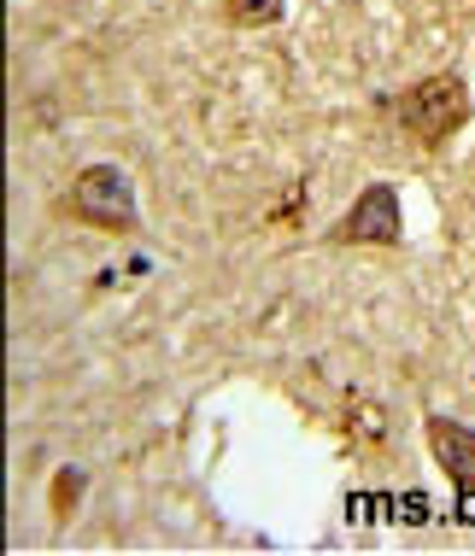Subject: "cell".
<instances>
[{
  "label": "cell",
  "instance_id": "1",
  "mask_svg": "<svg viewBox=\"0 0 475 556\" xmlns=\"http://www.w3.org/2000/svg\"><path fill=\"white\" fill-rule=\"evenodd\" d=\"M475 117V94L464 83V71H428V77L405 83L393 94V124L411 147H447L452 135H464Z\"/></svg>",
  "mask_w": 475,
  "mask_h": 556
},
{
  "label": "cell",
  "instance_id": "2",
  "mask_svg": "<svg viewBox=\"0 0 475 556\" xmlns=\"http://www.w3.org/2000/svg\"><path fill=\"white\" fill-rule=\"evenodd\" d=\"M59 217L65 223H83V229H100V235H141V200H136V182H129L124 164H83L71 176L65 200H59Z\"/></svg>",
  "mask_w": 475,
  "mask_h": 556
},
{
  "label": "cell",
  "instance_id": "3",
  "mask_svg": "<svg viewBox=\"0 0 475 556\" xmlns=\"http://www.w3.org/2000/svg\"><path fill=\"white\" fill-rule=\"evenodd\" d=\"M335 247H405V200L393 182H364L359 200L335 217Z\"/></svg>",
  "mask_w": 475,
  "mask_h": 556
},
{
  "label": "cell",
  "instance_id": "4",
  "mask_svg": "<svg viewBox=\"0 0 475 556\" xmlns=\"http://www.w3.org/2000/svg\"><path fill=\"white\" fill-rule=\"evenodd\" d=\"M423 440H428V457L447 469V480L458 492H475V428L452 422V416L428 410L423 416Z\"/></svg>",
  "mask_w": 475,
  "mask_h": 556
},
{
  "label": "cell",
  "instance_id": "5",
  "mask_svg": "<svg viewBox=\"0 0 475 556\" xmlns=\"http://www.w3.org/2000/svg\"><path fill=\"white\" fill-rule=\"evenodd\" d=\"M282 18H288V0H224L229 29H276Z\"/></svg>",
  "mask_w": 475,
  "mask_h": 556
},
{
  "label": "cell",
  "instance_id": "6",
  "mask_svg": "<svg viewBox=\"0 0 475 556\" xmlns=\"http://www.w3.org/2000/svg\"><path fill=\"white\" fill-rule=\"evenodd\" d=\"M83 492H88V469H53V486H48V509H53V521H71L77 516V504H83Z\"/></svg>",
  "mask_w": 475,
  "mask_h": 556
}]
</instances>
